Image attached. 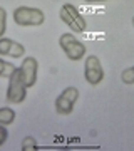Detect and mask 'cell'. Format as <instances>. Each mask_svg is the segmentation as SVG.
I'll list each match as a JSON object with an SVG mask.
<instances>
[{
    "instance_id": "cell-14",
    "label": "cell",
    "mask_w": 134,
    "mask_h": 151,
    "mask_svg": "<svg viewBox=\"0 0 134 151\" xmlns=\"http://www.w3.org/2000/svg\"><path fill=\"white\" fill-rule=\"evenodd\" d=\"M7 138H9V131L5 129V126H4V124H0V146L7 141Z\"/></svg>"
},
{
    "instance_id": "cell-8",
    "label": "cell",
    "mask_w": 134,
    "mask_h": 151,
    "mask_svg": "<svg viewBox=\"0 0 134 151\" xmlns=\"http://www.w3.org/2000/svg\"><path fill=\"white\" fill-rule=\"evenodd\" d=\"M24 54H25V49L22 44L15 42L12 39L0 37V55H10V57L17 59V57H22Z\"/></svg>"
},
{
    "instance_id": "cell-11",
    "label": "cell",
    "mask_w": 134,
    "mask_h": 151,
    "mask_svg": "<svg viewBox=\"0 0 134 151\" xmlns=\"http://www.w3.org/2000/svg\"><path fill=\"white\" fill-rule=\"evenodd\" d=\"M22 150H24V151H34V150H37V143H35V139H34L32 136H27V138H24V141H22Z\"/></svg>"
},
{
    "instance_id": "cell-5",
    "label": "cell",
    "mask_w": 134,
    "mask_h": 151,
    "mask_svg": "<svg viewBox=\"0 0 134 151\" xmlns=\"http://www.w3.org/2000/svg\"><path fill=\"white\" fill-rule=\"evenodd\" d=\"M77 99H79V91L75 87H65L64 91L60 92V96L55 99V111H57V114H62V116L70 114Z\"/></svg>"
},
{
    "instance_id": "cell-10",
    "label": "cell",
    "mask_w": 134,
    "mask_h": 151,
    "mask_svg": "<svg viewBox=\"0 0 134 151\" xmlns=\"http://www.w3.org/2000/svg\"><path fill=\"white\" fill-rule=\"evenodd\" d=\"M17 67L10 62H7V60H2L0 59V77H10L12 72L15 70Z\"/></svg>"
},
{
    "instance_id": "cell-1",
    "label": "cell",
    "mask_w": 134,
    "mask_h": 151,
    "mask_svg": "<svg viewBox=\"0 0 134 151\" xmlns=\"http://www.w3.org/2000/svg\"><path fill=\"white\" fill-rule=\"evenodd\" d=\"M14 20L20 27H30V25H42L45 15L40 9L34 7H19L14 10Z\"/></svg>"
},
{
    "instance_id": "cell-2",
    "label": "cell",
    "mask_w": 134,
    "mask_h": 151,
    "mask_svg": "<svg viewBox=\"0 0 134 151\" xmlns=\"http://www.w3.org/2000/svg\"><path fill=\"white\" fill-rule=\"evenodd\" d=\"M9 89H7V101L14 104H20L27 97V86L20 76V69H15L9 77Z\"/></svg>"
},
{
    "instance_id": "cell-15",
    "label": "cell",
    "mask_w": 134,
    "mask_h": 151,
    "mask_svg": "<svg viewBox=\"0 0 134 151\" xmlns=\"http://www.w3.org/2000/svg\"><path fill=\"white\" fill-rule=\"evenodd\" d=\"M87 4H96V2H104V0H86Z\"/></svg>"
},
{
    "instance_id": "cell-9",
    "label": "cell",
    "mask_w": 134,
    "mask_h": 151,
    "mask_svg": "<svg viewBox=\"0 0 134 151\" xmlns=\"http://www.w3.org/2000/svg\"><path fill=\"white\" fill-rule=\"evenodd\" d=\"M15 121V111L10 108H0V124H12Z\"/></svg>"
},
{
    "instance_id": "cell-16",
    "label": "cell",
    "mask_w": 134,
    "mask_h": 151,
    "mask_svg": "<svg viewBox=\"0 0 134 151\" xmlns=\"http://www.w3.org/2000/svg\"><path fill=\"white\" fill-rule=\"evenodd\" d=\"M133 25H134V17H133Z\"/></svg>"
},
{
    "instance_id": "cell-6",
    "label": "cell",
    "mask_w": 134,
    "mask_h": 151,
    "mask_svg": "<svg viewBox=\"0 0 134 151\" xmlns=\"http://www.w3.org/2000/svg\"><path fill=\"white\" fill-rule=\"evenodd\" d=\"M84 76H86V81L92 86H97L99 82L104 79V70H102L101 60L96 55H89L86 59L84 64Z\"/></svg>"
},
{
    "instance_id": "cell-7",
    "label": "cell",
    "mask_w": 134,
    "mask_h": 151,
    "mask_svg": "<svg viewBox=\"0 0 134 151\" xmlns=\"http://www.w3.org/2000/svg\"><path fill=\"white\" fill-rule=\"evenodd\" d=\"M37 72H39L37 60L34 59V57L24 59V62L20 65V76H22V79H24L27 87H32L37 82Z\"/></svg>"
},
{
    "instance_id": "cell-3",
    "label": "cell",
    "mask_w": 134,
    "mask_h": 151,
    "mask_svg": "<svg viewBox=\"0 0 134 151\" xmlns=\"http://www.w3.org/2000/svg\"><path fill=\"white\" fill-rule=\"evenodd\" d=\"M59 44L64 50V54L67 55V59L70 60H80L86 55V45L79 42L72 34H62L59 39Z\"/></svg>"
},
{
    "instance_id": "cell-12",
    "label": "cell",
    "mask_w": 134,
    "mask_h": 151,
    "mask_svg": "<svg viewBox=\"0 0 134 151\" xmlns=\"http://www.w3.org/2000/svg\"><path fill=\"white\" fill-rule=\"evenodd\" d=\"M121 77H123V82H124V84H134V65H133V67L124 69Z\"/></svg>"
},
{
    "instance_id": "cell-4",
    "label": "cell",
    "mask_w": 134,
    "mask_h": 151,
    "mask_svg": "<svg viewBox=\"0 0 134 151\" xmlns=\"http://www.w3.org/2000/svg\"><path fill=\"white\" fill-rule=\"evenodd\" d=\"M60 19L64 24H67V27H70L74 32H84L87 27L84 17L79 14V10L75 9L72 4H65L60 7Z\"/></svg>"
},
{
    "instance_id": "cell-13",
    "label": "cell",
    "mask_w": 134,
    "mask_h": 151,
    "mask_svg": "<svg viewBox=\"0 0 134 151\" xmlns=\"http://www.w3.org/2000/svg\"><path fill=\"white\" fill-rule=\"evenodd\" d=\"M5 22H7V12L4 7H0V37L5 34Z\"/></svg>"
}]
</instances>
